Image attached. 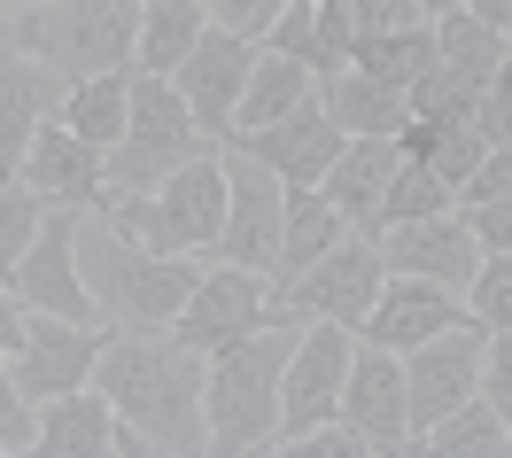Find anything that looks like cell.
Returning a JSON list of instances; mask_svg holds the SVG:
<instances>
[{"mask_svg":"<svg viewBox=\"0 0 512 458\" xmlns=\"http://www.w3.org/2000/svg\"><path fill=\"white\" fill-rule=\"evenodd\" d=\"M8 295L32 311V319H70V327H101L94 295L78 280V210H47L39 241L24 249V264L8 272Z\"/></svg>","mask_w":512,"mask_h":458,"instance_id":"obj_11","label":"cell"},{"mask_svg":"<svg viewBox=\"0 0 512 458\" xmlns=\"http://www.w3.org/2000/svg\"><path fill=\"white\" fill-rule=\"evenodd\" d=\"M39 435V412L16 396V381H8V358H0V451H32Z\"/></svg>","mask_w":512,"mask_h":458,"instance_id":"obj_39","label":"cell"},{"mask_svg":"<svg viewBox=\"0 0 512 458\" xmlns=\"http://www.w3.org/2000/svg\"><path fill=\"white\" fill-rule=\"evenodd\" d=\"M63 78H47V70L16 47V24L0 16V187H24V156H32V140L47 117H63Z\"/></svg>","mask_w":512,"mask_h":458,"instance_id":"obj_14","label":"cell"},{"mask_svg":"<svg viewBox=\"0 0 512 458\" xmlns=\"http://www.w3.org/2000/svg\"><path fill=\"white\" fill-rule=\"evenodd\" d=\"M295 342H303L295 327H264L210 358V381H202L210 451L202 458H264V443L280 435V381H288Z\"/></svg>","mask_w":512,"mask_h":458,"instance_id":"obj_3","label":"cell"},{"mask_svg":"<svg viewBox=\"0 0 512 458\" xmlns=\"http://www.w3.org/2000/svg\"><path fill=\"white\" fill-rule=\"evenodd\" d=\"M78 280L109 334H171L202 272H194V257H156V249L125 241L109 218H78Z\"/></svg>","mask_w":512,"mask_h":458,"instance_id":"obj_2","label":"cell"},{"mask_svg":"<svg viewBox=\"0 0 512 458\" xmlns=\"http://www.w3.org/2000/svg\"><path fill=\"white\" fill-rule=\"evenodd\" d=\"M481 164H489V132H481V125H450V132H443V148H435V164H427V171L443 179L450 195H466V179H474Z\"/></svg>","mask_w":512,"mask_h":458,"instance_id":"obj_34","label":"cell"},{"mask_svg":"<svg viewBox=\"0 0 512 458\" xmlns=\"http://www.w3.org/2000/svg\"><path fill=\"white\" fill-rule=\"evenodd\" d=\"M357 78H373V86H396V94H412L419 78H435V24H419V32H388V39H357Z\"/></svg>","mask_w":512,"mask_h":458,"instance_id":"obj_29","label":"cell"},{"mask_svg":"<svg viewBox=\"0 0 512 458\" xmlns=\"http://www.w3.org/2000/svg\"><path fill=\"white\" fill-rule=\"evenodd\" d=\"M202 8H210V32H225V39H241V47L264 55V39H272L288 0H202Z\"/></svg>","mask_w":512,"mask_h":458,"instance_id":"obj_33","label":"cell"},{"mask_svg":"<svg viewBox=\"0 0 512 458\" xmlns=\"http://www.w3.org/2000/svg\"><path fill=\"white\" fill-rule=\"evenodd\" d=\"M350 358H357V334H342V327H311L295 342L288 381H280V435H272V443H303V435H319V427L342 420Z\"/></svg>","mask_w":512,"mask_h":458,"instance_id":"obj_10","label":"cell"},{"mask_svg":"<svg viewBox=\"0 0 512 458\" xmlns=\"http://www.w3.org/2000/svg\"><path fill=\"white\" fill-rule=\"evenodd\" d=\"M481 404L512 427V334H489V350H481Z\"/></svg>","mask_w":512,"mask_h":458,"instance_id":"obj_37","label":"cell"},{"mask_svg":"<svg viewBox=\"0 0 512 458\" xmlns=\"http://www.w3.org/2000/svg\"><path fill=\"white\" fill-rule=\"evenodd\" d=\"M396 171H404V156H396V140H350L342 148V164L319 179L326 210H342V226H357L365 241L381 233V202L388 187H396Z\"/></svg>","mask_w":512,"mask_h":458,"instance_id":"obj_22","label":"cell"},{"mask_svg":"<svg viewBox=\"0 0 512 458\" xmlns=\"http://www.w3.org/2000/svg\"><path fill=\"white\" fill-rule=\"evenodd\" d=\"M202 32H210L202 0H140V78H179Z\"/></svg>","mask_w":512,"mask_h":458,"instance_id":"obj_25","label":"cell"},{"mask_svg":"<svg viewBox=\"0 0 512 458\" xmlns=\"http://www.w3.org/2000/svg\"><path fill=\"white\" fill-rule=\"evenodd\" d=\"M264 55L311 70L319 86L350 78V63H357V0H288L280 24H272V39H264Z\"/></svg>","mask_w":512,"mask_h":458,"instance_id":"obj_16","label":"cell"},{"mask_svg":"<svg viewBox=\"0 0 512 458\" xmlns=\"http://www.w3.org/2000/svg\"><path fill=\"white\" fill-rule=\"evenodd\" d=\"M117 458H156V451H148V443H140L132 427H117Z\"/></svg>","mask_w":512,"mask_h":458,"instance_id":"obj_41","label":"cell"},{"mask_svg":"<svg viewBox=\"0 0 512 458\" xmlns=\"http://www.w3.org/2000/svg\"><path fill=\"white\" fill-rule=\"evenodd\" d=\"M342 241H350V226H342V210H326L319 187L288 195V226H280V272H272V295L288 288V280H303L319 257H334Z\"/></svg>","mask_w":512,"mask_h":458,"instance_id":"obj_26","label":"cell"},{"mask_svg":"<svg viewBox=\"0 0 512 458\" xmlns=\"http://www.w3.org/2000/svg\"><path fill=\"white\" fill-rule=\"evenodd\" d=\"M481 350L489 334L481 327H458V334H435L404 358V420H412V443H427L450 412H466L481 396Z\"/></svg>","mask_w":512,"mask_h":458,"instance_id":"obj_9","label":"cell"},{"mask_svg":"<svg viewBox=\"0 0 512 458\" xmlns=\"http://www.w3.org/2000/svg\"><path fill=\"white\" fill-rule=\"evenodd\" d=\"M39 226H47V210H39L24 187H0V272L24 264V249L39 241Z\"/></svg>","mask_w":512,"mask_h":458,"instance_id":"obj_35","label":"cell"},{"mask_svg":"<svg viewBox=\"0 0 512 458\" xmlns=\"http://www.w3.org/2000/svg\"><path fill=\"white\" fill-rule=\"evenodd\" d=\"M458 327H474L466 295L427 288V280H396V272H388V288H381V303H373V319L357 327V342H373V350H388V358H412L419 342L458 334Z\"/></svg>","mask_w":512,"mask_h":458,"instance_id":"obj_20","label":"cell"},{"mask_svg":"<svg viewBox=\"0 0 512 458\" xmlns=\"http://www.w3.org/2000/svg\"><path fill=\"white\" fill-rule=\"evenodd\" d=\"M24 334H32V311L8 295V280H0V358H16L24 350Z\"/></svg>","mask_w":512,"mask_h":458,"instance_id":"obj_40","label":"cell"},{"mask_svg":"<svg viewBox=\"0 0 512 458\" xmlns=\"http://www.w3.org/2000/svg\"><path fill=\"white\" fill-rule=\"evenodd\" d=\"M272 458H381L373 451V443H365V435H357V427H319V435H303V443H280V451Z\"/></svg>","mask_w":512,"mask_h":458,"instance_id":"obj_38","label":"cell"},{"mask_svg":"<svg viewBox=\"0 0 512 458\" xmlns=\"http://www.w3.org/2000/svg\"><path fill=\"white\" fill-rule=\"evenodd\" d=\"M249 78H256V47H241V39H225V32H202V47L179 63V78H171V86H179V101L194 109V125H202V140H210V148H233Z\"/></svg>","mask_w":512,"mask_h":458,"instance_id":"obj_15","label":"cell"},{"mask_svg":"<svg viewBox=\"0 0 512 458\" xmlns=\"http://www.w3.org/2000/svg\"><path fill=\"white\" fill-rule=\"evenodd\" d=\"M505 458H512V427H505Z\"/></svg>","mask_w":512,"mask_h":458,"instance_id":"obj_42","label":"cell"},{"mask_svg":"<svg viewBox=\"0 0 512 458\" xmlns=\"http://www.w3.org/2000/svg\"><path fill=\"white\" fill-rule=\"evenodd\" d=\"M125 125H132V78H86L63 94V132L86 140L94 156H117Z\"/></svg>","mask_w":512,"mask_h":458,"instance_id":"obj_27","label":"cell"},{"mask_svg":"<svg viewBox=\"0 0 512 458\" xmlns=\"http://www.w3.org/2000/svg\"><path fill=\"white\" fill-rule=\"evenodd\" d=\"M202 381H210V358L179 350L171 334H109V350L94 365V396L156 458H202L210 451Z\"/></svg>","mask_w":512,"mask_h":458,"instance_id":"obj_1","label":"cell"},{"mask_svg":"<svg viewBox=\"0 0 512 458\" xmlns=\"http://www.w3.org/2000/svg\"><path fill=\"white\" fill-rule=\"evenodd\" d=\"M24 195L39 210H78V218H94L101 202H109V156H94L86 140H70L63 117H47L32 140V156H24Z\"/></svg>","mask_w":512,"mask_h":458,"instance_id":"obj_18","label":"cell"},{"mask_svg":"<svg viewBox=\"0 0 512 458\" xmlns=\"http://www.w3.org/2000/svg\"><path fill=\"white\" fill-rule=\"evenodd\" d=\"M342 427H357L381 458H427L412 443V420H404V358H388V350H373V342H357L350 389H342Z\"/></svg>","mask_w":512,"mask_h":458,"instance_id":"obj_17","label":"cell"},{"mask_svg":"<svg viewBox=\"0 0 512 458\" xmlns=\"http://www.w3.org/2000/svg\"><path fill=\"white\" fill-rule=\"evenodd\" d=\"M264 311H272V288H264L256 272L210 264V272L194 280V295H187V311H179V327H171V342L194 350V358H218V350H233V342L264 334Z\"/></svg>","mask_w":512,"mask_h":458,"instance_id":"obj_13","label":"cell"},{"mask_svg":"<svg viewBox=\"0 0 512 458\" xmlns=\"http://www.w3.org/2000/svg\"><path fill=\"white\" fill-rule=\"evenodd\" d=\"M8 24L47 78L86 86V78H125L132 47H140V0H32Z\"/></svg>","mask_w":512,"mask_h":458,"instance_id":"obj_4","label":"cell"},{"mask_svg":"<svg viewBox=\"0 0 512 458\" xmlns=\"http://www.w3.org/2000/svg\"><path fill=\"white\" fill-rule=\"evenodd\" d=\"M16 458H117V412L94 389L63 396V404H39V435H32V451H16Z\"/></svg>","mask_w":512,"mask_h":458,"instance_id":"obj_23","label":"cell"},{"mask_svg":"<svg viewBox=\"0 0 512 458\" xmlns=\"http://www.w3.org/2000/svg\"><path fill=\"white\" fill-rule=\"evenodd\" d=\"M109 350V327H70V319H32L24 350L8 358V381L24 404H63V396H86L94 389V365Z\"/></svg>","mask_w":512,"mask_h":458,"instance_id":"obj_12","label":"cell"},{"mask_svg":"<svg viewBox=\"0 0 512 458\" xmlns=\"http://www.w3.org/2000/svg\"><path fill=\"white\" fill-rule=\"evenodd\" d=\"M419 24H435V8H419V0H357V39L419 32Z\"/></svg>","mask_w":512,"mask_h":458,"instance_id":"obj_36","label":"cell"},{"mask_svg":"<svg viewBox=\"0 0 512 458\" xmlns=\"http://www.w3.org/2000/svg\"><path fill=\"white\" fill-rule=\"evenodd\" d=\"M233 148H241V156H256V164L272 171V179H280L288 195H303V187H319L326 171L342 164V148H350V140L334 132V117H326L319 101H303V109H295L288 125L249 132V140H233Z\"/></svg>","mask_w":512,"mask_h":458,"instance_id":"obj_21","label":"cell"},{"mask_svg":"<svg viewBox=\"0 0 512 458\" xmlns=\"http://www.w3.org/2000/svg\"><path fill=\"white\" fill-rule=\"evenodd\" d=\"M419 451H427V458H505V420L474 396V404H466V412H450Z\"/></svg>","mask_w":512,"mask_h":458,"instance_id":"obj_30","label":"cell"},{"mask_svg":"<svg viewBox=\"0 0 512 458\" xmlns=\"http://www.w3.org/2000/svg\"><path fill=\"white\" fill-rule=\"evenodd\" d=\"M443 210H458V195H450L427 164H404L396 187H388V202H381V233L388 226H419V218H443ZM381 233H373V241H381Z\"/></svg>","mask_w":512,"mask_h":458,"instance_id":"obj_31","label":"cell"},{"mask_svg":"<svg viewBox=\"0 0 512 458\" xmlns=\"http://www.w3.org/2000/svg\"><path fill=\"white\" fill-rule=\"evenodd\" d=\"M381 264L396 280H427V288L466 295L474 272H481V241L466 233L458 210H443V218H419V226H388L381 233Z\"/></svg>","mask_w":512,"mask_h":458,"instance_id":"obj_19","label":"cell"},{"mask_svg":"<svg viewBox=\"0 0 512 458\" xmlns=\"http://www.w3.org/2000/svg\"><path fill=\"white\" fill-rule=\"evenodd\" d=\"M303 101H319V78H311V70L280 63V55H256V78H249V94H241V132H233V140L288 125Z\"/></svg>","mask_w":512,"mask_h":458,"instance_id":"obj_28","label":"cell"},{"mask_svg":"<svg viewBox=\"0 0 512 458\" xmlns=\"http://www.w3.org/2000/svg\"><path fill=\"white\" fill-rule=\"evenodd\" d=\"M319 109L334 117V132L342 140H396V132L412 125V101L396 94V86H373V78H334V86H319Z\"/></svg>","mask_w":512,"mask_h":458,"instance_id":"obj_24","label":"cell"},{"mask_svg":"<svg viewBox=\"0 0 512 458\" xmlns=\"http://www.w3.org/2000/svg\"><path fill=\"white\" fill-rule=\"evenodd\" d=\"M466 311H474L481 334H512V257H481L474 288H466Z\"/></svg>","mask_w":512,"mask_h":458,"instance_id":"obj_32","label":"cell"},{"mask_svg":"<svg viewBox=\"0 0 512 458\" xmlns=\"http://www.w3.org/2000/svg\"><path fill=\"white\" fill-rule=\"evenodd\" d=\"M109 226L156 249V257H218L225 233V148H202L187 171H171L156 195H109L94 210Z\"/></svg>","mask_w":512,"mask_h":458,"instance_id":"obj_5","label":"cell"},{"mask_svg":"<svg viewBox=\"0 0 512 458\" xmlns=\"http://www.w3.org/2000/svg\"><path fill=\"white\" fill-rule=\"evenodd\" d=\"M210 140L194 125V109L179 101L171 78H132V125L109 156V195H156L171 171H187Z\"/></svg>","mask_w":512,"mask_h":458,"instance_id":"obj_7","label":"cell"},{"mask_svg":"<svg viewBox=\"0 0 512 458\" xmlns=\"http://www.w3.org/2000/svg\"><path fill=\"white\" fill-rule=\"evenodd\" d=\"M280 226H288V187L256 164V156L225 148V233H218V264L256 272V280L272 288V272H280Z\"/></svg>","mask_w":512,"mask_h":458,"instance_id":"obj_8","label":"cell"},{"mask_svg":"<svg viewBox=\"0 0 512 458\" xmlns=\"http://www.w3.org/2000/svg\"><path fill=\"white\" fill-rule=\"evenodd\" d=\"M388 288V264H381V241H365V233H350L334 257H319L303 280H288V288L272 295V311H264V327H342L357 334L365 319H373V303H381Z\"/></svg>","mask_w":512,"mask_h":458,"instance_id":"obj_6","label":"cell"}]
</instances>
